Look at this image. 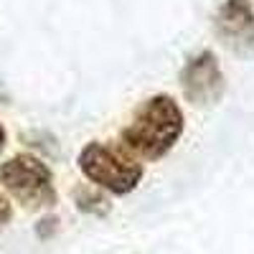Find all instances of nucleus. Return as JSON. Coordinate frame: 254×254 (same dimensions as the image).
<instances>
[{"label":"nucleus","mask_w":254,"mask_h":254,"mask_svg":"<svg viewBox=\"0 0 254 254\" xmlns=\"http://www.w3.org/2000/svg\"><path fill=\"white\" fill-rule=\"evenodd\" d=\"M186 130L181 104L171 94H153L135 110L130 125L122 130V145L132 155L160 160L176 147Z\"/></svg>","instance_id":"f257e3e1"},{"label":"nucleus","mask_w":254,"mask_h":254,"mask_svg":"<svg viewBox=\"0 0 254 254\" xmlns=\"http://www.w3.org/2000/svg\"><path fill=\"white\" fill-rule=\"evenodd\" d=\"M81 176L112 196H127L140 186L145 168L125 145L92 140L76 158Z\"/></svg>","instance_id":"f03ea898"},{"label":"nucleus","mask_w":254,"mask_h":254,"mask_svg":"<svg viewBox=\"0 0 254 254\" xmlns=\"http://www.w3.org/2000/svg\"><path fill=\"white\" fill-rule=\"evenodd\" d=\"M0 183L28 211L51 208L59 201L51 168L31 153H18L0 165Z\"/></svg>","instance_id":"7ed1b4c3"},{"label":"nucleus","mask_w":254,"mask_h":254,"mask_svg":"<svg viewBox=\"0 0 254 254\" xmlns=\"http://www.w3.org/2000/svg\"><path fill=\"white\" fill-rule=\"evenodd\" d=\"M181 92L193 107L219 104L226 92V79L214 51H198L188 56L181 69Z\"/></svg>","instance_id":"20e7f679"},{"label":"nucleus","mask_w":254,"mask_h":254,"mask_svg":"<svg viewBox=\"0 0 254 254\" xmlns=\"http://www.w3.org/2000/svg\"><path fill=\"white\" fill-rule=\"evenodd\" d=\"M219 41L239 56L254 54V5L252 0H224L214 18Z\"/></svg>","instance_id":"39448f33"},{"label":"nucleus","mask_w":254,"mask_h":254,"mask_svg":"<svg viewBox=\"0 0 254 254\" xmlns=\"http://www.w3.org/2000/svg\"><path fill=\"white\" fill-rule=\"evenodd\" d=\"M74 201H76V208L81 214H94V216H104L110 211V198L94 190L92 186H79L76 193H74Z\"/></svg>","instance_id":"423d86ee"},{"label":"nucleus","mask_w":254,"mask_h":254,"mask_svg":"<svg viewBox=\"0 0 254 254\" xmlns=\"http://www.w3.org/2000/svg\"><path fill=\"white\" fill-rule=\"evenodd\" d=\"M10 219H13V206H10L8 196L0 193V231H3V229L10 224Z\"/></svg>","instance_id":"0eeeda50"},{"label":"nucleus","mask_w":254,"mask_h":254,"mask_svg":"<svg viewBox=\"0 0 254 254\" xmlns=\"http://www.w3.org/2000/svg\"><path fill=\"white\" fill-rule=\"evenodd\" d=\"M56 219L54 216H49V219H44V221H38V226H36V234L41 237V239H46L49 234H51V231H56Z\"/></svg>","instance_id":"6e6552de"},{"label":"nucleus","mask_w":254,"mask_h":254,"mask_svg":"<svg viewBox=\"0 0 254 254\" xmlns=\"http://www.w3.org/2000/svg\"><path fill=\"white\" fill-rule=\"evenodd\" d=\"M5 137H8V135H5V127L0 125V150H3V147H5Z\"/></svg>","instance_id":"1a4fd4ad"}]
</instances>
